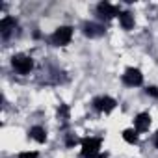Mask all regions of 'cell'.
Masks as SVG:
<instances>
[{"instance_id": "cell-1", "label": "cell", "mask_w": 158, "mask_h": 158, "mask_svg": "<svg viewBox=\"0 0 158 158\" xmlns=\"http://www.w3.org/2000/svg\"><path fill=\"white\" fill-rule=\"evenodd\" d=\"M71 37H73V28H71V26H60V28L52 34L50 41H52V45H56V47H65V45H69Z\"/></svg>"}, {"instance_id": "cell-2", "label": "cell", "mask_w": 158, "mask_h": 158, "mask_svg": "<svg viewBox=\"0 0 158 158\" xmlns=\"http://www.w3.org/2000/svg\"><path fill=\"white\" fill-rule=\"evenodd\" d=\"M101 151V138H86L82 139V156L93 158Z\"/></svg>"}, {"instance_id": "cell-3", "label": "cell", "mask_w": 158, "mask_h": 158, "mask_svg": "<svg viewBox=\"0 0 158 158\" xmlns=\"http://www.w3.org/2000/svg\"><path fill=\"white\" fill-rule=\"evenodd\" d=\"M11 63H13L15 71L21 73V74H28V73L32 71V67H34L32 58H30V56H24V54H17V56H13Z\"/></svg>"}, {"instance_id": "cell-4", "label": "cell", "mask_w": 158, "mask_h": 158, "mask_svg": "<svg viewBox=\"0 0 158 158\" xmlns=\"http://www.w3.org/2000/svg\"><path fill=\"white\" fill-rule=\"evenodd\" d=\"M123 82L127 86H139L143 82V74L139 69H134V67H128L123 74Z\"/></svg>"}, {"instance_id": "cell-5", "label": "cell", "mask_w": 158, "mask_h": 158, "mask_svg": "<svg viewBox=\"0 0 158 158\" xmlns=\"http://www.w3.org/2000/svg\"><path fill=\"white\" fill-rule=\"evenodd\" d=\"M93 106H95V110L108 114V112H112L115 108V101L112 97H99V99L93 101Z\"/></svg>"}, {"instance_id": "cell-6", "label": "cell", "mask_w": 158, "mask_h": 158, "mask_svg": "<svg viewBox=\"0 0 158 158\" xmlns=\"http://www.w3.org/2000/svg\"><path fill=\"white\" fill-rule=\"evenodd\" d=\"M97 11H99V15L104 17V19H112V17H115V15H121L119 8L108 4V2H101V4L97 6Z\"/></svg>"}, {"instance_id": "cell-7", "label": "cell", "mask_w": 158, "mask_h": 158, "mask_svg": "<svg viewBox=\"0 0 158 158\" xmlns=\"http://www.w3.org/2000/svg\"><path fill=\"white\" fill-rule=\"evenodd\" d=\"M134 130L136 132H145V130H149V127H151V115L149 114H138L136 115V119H134Z\"/></svg>"}, {"instance_id": "cell-8", "label": "cell", "mask_w": 158, "mask_h": 158, "mask_svg": "<svg viewBox=\"0 0 158 158\" xmlns=\"http://www.w3.org/2000/svg\"><path fill=\"white\" fill-rule=\"evenodd\" d=\"M15 19L13 17H4L2 21H0V32H2V35L4 37H8L13 30H15Z\"/></svg>"}, {"instance_id": "cell-9", "label": "cell", "mask_w": 158, "mask_h": 158, "mask_svg": "<svg viewBox=\"0 0 158 158\" xmlns=\"http://www.w3.org/2000/svg\"><path fill=\"white\" fill-rule=\"evenodd\" d=\"M84 34L89 35V37H97V35H102L104 34V28L99 26V24H95V23H89V24L84 26Z\"/></svg>"}, {"instance_id": "cell-10", "label": "cell", "mask_w": 158, "mask_h": 158, "mask_svg": "<svg viewBox=\"0 0 158 158\" xmlns=\"http://www.w3.org/2000/svg\"><path fill=\"white\" fill-rule=\"evenodd\" d=\"M30 138L35 139L37 143H45V141H47V132H45V128H41V127H32V128H30Z\"/></svg>"}, {"instance_id": "cell-11", "label": "cell", "mask_w": 158, "mask_h": 158, "mask_svg": "<svg viewBox=\"0 0 158 158\" xmlns=\"http://www.w3.org/2000/svg\"><path fill=\"white\" fill-rule=\"evenodd\" d=\"M119 23H121V26L125 30H130V28H134V15L128 13V11H123L119 15Z\"/></svg>"}, {"instance_id": "cell-12", "label": "cell", "mask_w": 158, "mask_h": 158, "mask_svg": "<svg viewBox=\"0 0 158 158\" xmlns=\"http://www.w3.org/2000/svg\"><path fill=\"white\" fill-rule=\"evenodd\" d=\"M123 139H125L127 143H136V141H138V132L128 128V130L123 132Z\"/></svg>"}, {"instance_id": "cell-13", "label": "cell", "mask_w": 158, "mask_h": 158, "mask_svg": "<svg viewBox=\"0 0 158 158\" xmlns=\"http://www.w3.org/2000/svg\"><path fill=\"white\" fill-rule=\"evenodd\" d=\"M58 115H61V117H67V115H69V108H67L65 104H61V106H60V110H58Z\"/></svg>"}, {"instance_id": "cell-14", "label": "cell", "mask_w": 158, "mask_h": 158, "mask_svg": "<svg viewBox=\"0 0 158 158\" xmlns=\"http://www.w3.org/2000/svg\"><path fill=\"white\" fill-rule=\"evenodd\" d=\"M147 95H151V97H154V99H158V88H154V86H151V88H147Z\"/></svg>"}, {"instance_id": "cell-15", "label": "cell", "mask_w": 158, "mask_h": 158, "mask_svg": "<svg viewBox=\"0 0 158 158\" xmlns=\"http://www.w3.org/2000/svg\"><path fill=\"white\" fill-rule=\"evenodd\" d=\"M19 158H37V152H30V151H26V152H21Z\"/></svg>"}, {"instance_id": "cell-16", "label": "cell", "mask_w": 158, "mask_h": 158, "mask_svg": "<svg viewBox=\"0 0 158 158\" xmlns=\"http://www.w3.org/2000/svg\"><path fill=\"white\" fill-rule=\"evenodd\" d=\"M154 145H156V149H158V132L154 134Z\"/></svg>"}, {"instance_id": "cell-17", "label": "cell", "mask_w": 158, "mask_h": 158, "mask_svg": "<svg viewBox=\"0 0 158 158\" xmlns=\"http://www.w3.org/2000/svg\"><path fill=\"white\" fill-rule=\"evenodd\" d=\"M93 158H106V154H101V152H99V154H95Z\"/></svg>"}]
</instances>
